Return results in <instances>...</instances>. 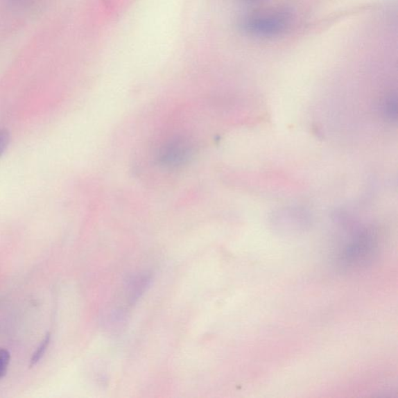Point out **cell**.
Returning <instances> with one entry per match:
<instances>
[{
	"label": "cell",
	"instance_id": "6da1fadb",
	"mask_svg": "<svg viewBox=\"0 0 398 398\" xmlns=\"http://www.w3.org/2000/svg\"><path fill=\"white\" fill-rule=\"evenodd\" d=\"M290 22L291 17L286 12H267L248 18L243 23V29L254 37H272L284 33Z\"/></svg>",
	"mask_w": 398,
	"mask_h": 398
},
{
	"label": "cell",
	"instance_id": "7a4b0ae2",
	"mask_svg": "<svg viewBox=\"0 0 398 398\" xmlns=\"http://www.w3.org/2000/svg\"><path fill=\"white\" fill-rule=\"evenodd\" d=\"M190 144L182 138H174L164 144L158 152V159L163 165L177 166L190 157Z\"/></svg>",
	"mask_w": 398,
	"mask_h": 398
},
{
	"label": "cell",
	"instance_id": "3957f363",
	"mask_svg": "<svg viewBox=\"0 0 398 398\" xmlns=\"http://www.w3.org/2000/svg\"><path fill=\"white\" fill-rule=\"evenodd\" d=\"M150 278L146 275H140L131 280L128 284V293L130 299L134 301L137 300L142 294L147 286L149 285Z\"/></svg>",
	"mask_w": 398,
	"mask_h": 398
},
{
	"label": "cell",
	"instance_id": "277c9868",
	"mask_svg": "<svg viewBox=\"0 0 398 398\" xmlns=\"http://www.w3.org/2000/svg\"><path fill=\"white\" fill-rule=\"evenodd\" d=\"M50 340V335H48L46 338H44L42 344L40 345V347L37 348L36 352L34 353L33 356H32L31 359V365H35L38 362H40V359L42 358L44 353H46L49 347Z\"/></svg>",
	"mask_w": 398,
	"mask_h": 398
},
{
	"label": "cell",
	"instance_id": "5b68a950",
	"mask_svg": "<svg viewBox=\"0 0 398 398\" xmlns=\"http://www.w3.org/2000/svg\"><path fill=\"white\" fill-rule=\"evenodd\" d=\"M10 361V354L8 350L0 349V378L8 371Z\"/></svg>",
	"mask_w": 398,
	"mask_h": 398
},
{
	"label": "cell",
	"instance_id": "8992f818",
	"mask_svg": "<svg viewBox=\"0 0 398 398\" xmlns=\"http://www.w3.org/2000/svg\"><path fill=\"white\" fill-rule=\"evenodd\" d=\"M10 133L8 130H0V157L8 148L10 144Z\"/></svg>",
	"mask_w": 398,
	"mask_h": 398
}]
</instances>
